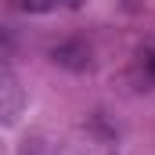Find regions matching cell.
<instances>
[{
	"instance_id": "obj_1",
	"label": "cell",
	"mask_w": 155,
	"mask_h": 155,
	"mask_svg": "<svg viewBox=\"0 0 155 155\" xmlns=\"http://www.w3.org/2000/svg\"><path fill=\"white\" fill-rule=\"evenodd\" d=\"M25 112V87L7 61H0V126H15Z\"/></svg>"
},
{
	"instance_id": "obj_2",
	"label": "cell",
	"mask_w": 155,
	"mask_h": 155,
	"mask_svg": "<svg viewBox=\"0 0 155 155\" xmlns=\"http://www.w3.org/2000/svg\"><path fill=\"white\" fill-rule=\"evenodd\" d=\"M54 61L58 65H69V69H87V47L83 43H65V47H54Z\"/></svg>"
},
{
	"instance_id": "obj_3",
	"label": "cell",
	"mask_w": 155,
	"mask_h": 155,
	"mask_svg": "<svg viewBox=\"0 0 155 155\" xmlns=\"http://www.w3.org/2000/svg\"><path fill=\"white\" fill-rule=\"evenodd\" d=\"M79 0H18L22 11H58V7H76Z\"/></svg>"
},
{
	"instance_id": "obj_4",
	"label": "cell",
	"mask_w": 155,
	"mask_h": 155,
	"mask_svg": "<svg viewBox=\"0 0 155 155\" xmlns=\"http://www.w3.org/2000/svg\"><path fill=\"white\" fill-rule=\"evenodd\" d=\"M18 155H43V141H36V137H33V141H25Z\"/></svg>"
},
{
	"instance_id": "obj_5",
	"label": "cell",
	"mask_w": 155,
	"mask_h": 155,
	"mask_svg": "<svg viewBox=\"0 0 155 155\" xmlns=\"http://www.w3.org/2000/svg\"><path fill=\"white\" fill-rule=\"evenodd\" d=\"M0 155H7V148H4V141H0Z\"/></svg>"
}]
</instances>
